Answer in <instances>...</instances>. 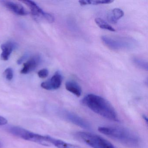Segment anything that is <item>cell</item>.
<instances>
[{"label":"cell","mask_w":148,"mask_h":148,"mask_svg":"<svg viewBox=\"0 0 148 148\" xmlns=\"http://www.w3.org/2000/svg\"><path fill=\"white\" fill-rule=\"evenodd\" d=\"M84 105L101 116L117 122L118 117L113 106L105 99L94 94L86 95L82 100Z\"/></svg>","instance_id":"obj_1"},{"label":"cell","mask_w":148,"mask_h":148,"mask_svg":"<svg viewBox=\"0 0 148 148\" xmlns=\"http://www.w3.org/2000/svg\"><path fill=\"white\" fill-rule=\"evenodd\" d=\"M98 131L104 135L131 148H138L141 144V140L138 136L125 128L103 126L99 127Z\"/></svg>","instance_id":"obj_2"},{"label":"cell","mask_w":148,"mask_h":148,"mask_svg":"<svg viewBox=\"0 0 148 148\" xmlns=\"http://www.w3.org/2000/svg\"><path fill=\"white\" fill-rule=\"evenodd\" d=\"M78 140L92 148H115L110 142L99 135L86 132H78L75 133Z\"/></svg>","instance_id":"obj_3"},{"label":"cell","mask_w":148,"mask_h":148,"mask_svg":"<svg viewBox=\"0 0 148 148\" xmlns=\"http://www.w3.org/2000/svg\"><path fill=\"white\" fill-rule=\"evenodd\" d=\"M8 130L11 134L22 139L32 141L46 146L49 145L47 141L46 136H42L40 134L34 133L18 126H9Z\"/></svg>","instance_id":"obj_4"},{"label":"cell","mask_w":148,"mask_h":148,"mask_svg":"<svg viewBox=\"0 0 148 148\" xmlns=\"http://www.w3.org/2000/svg\"><path fill=\"white\" fill-rule=\"evenodd\" d=\"M59 116L64 119L85 130H90L91 126L89 122L71 112L66 110H59Z\"/></svg>","instance_id":"obj_5"},{"label":"cell","mask_w":148,"mask_h":148,"mask_svg":"<svg viewBox=\"0 0 148 148\" xmlns=\"http://www.w3.org/2000/svg\"><path fill=\"white\" fill-rule=\"evenodd\" d=\"M103 43L110 49L114 51L123 50L130 48V40L125 38H114L107 36H102L101 38Z\"/></svg>","instance_id":"obj_6"},{"label":"cell","mask_w":148,"mask_h":148,"mask_svg":"<svg viewBox=\"0 0 148 148\" xmlns=\"http://www.w3.org/2000/svg\"><path fill=\"white\" fill-rule=\"evenodd\" d=\"M22 2H24L29 7L33 16L44 19L50 23H53L54 21V17L52 14L44 12L34 1L27 0L22 1Z\"/></svg>","instance_id":"obj_7"},{"label":"cell","mask_w":148,"mask_h":148,"mask_svg":"<svg viewBox=\"0 0 148 148\" xmlns=\"http://www.w3.org/2000/svg\"><path fill=\"white\" fill-rule=\"evenodd\" d=\"M63 77L59 71H57L50 79L41 83V86L43 89L48 90H57L60 87Z\"/></svg>","instance_id":"obj_8"},{"label":"cell","mask_w":148,"mask_h":148,"mask_svg":"<svg viewBox=\"0 0 148 148\" xmlns=\"http://www.w3.org/2000/svg\"><path fill=\"white\" fill-rule=\"evenodd\" d=\"M2 5L8 9L18 15L25 16L28 14L27 11L22 5L9 1H1Z\"/></svg>","instance_id":"obj_9"},{"label":"cell","mask_w":148,"mask_h":148,"mask_svg":"<svg viewBox=\"0 0 148 148\" xmlns=\"http://www.w3.org/2000/svg\"><path fill=\"white\" fill-rule=\"evenodd\" d=\"M41 58L39 55H35L32 57L27 62L24 63L23 69L21 73L27 74L34 71L41 62Z\"/></svg>","instance_id":"obj_10"},{"label":"cell","mask_w":148,"mask_h":148,"mask_svg":"<svg viewBox=\"0 0 148 148\" xmlns=\"http://www.w3.org/2000/svg\"><path fill=\"white\" fill-rule=\"evenodd\" d=\"M46 136L47 142L49 145L50 144L53 145L58 148H81V147L77 145L66 143L62 140L52 137L50 136Z\"/></svg>","instance_id":"obj_11"},{"label":"cell","mask_w":148,"mask_h":148,"mask_svg":"<svg viewBox=\"0 0 148 148\" xmlns=\"http://www.w3.org/2000/svg\"><path fill=\"white\" fill-rule=\"evenodd\" d=\"M15 47V44L11 41H8L2 44L1 45L2 50V53L1 55V59L5 61L8 60Z\"/></svg>","instance_id":"obj_12"},{"label":"cell","mask_w":148,"mask_h":148,"mask_svg":"<svg viewBox=\"0 0 148 148\" xmlns=\"http://www.w3.org/2000/svg\"><path fill=\"white\" fill-rule=\"evenodd\" d=\"M124 12L119 8H114L111 10L107 14V20L112 24H116L118 21L123 16Z\"/></svg>","instance_id":"obj_13"},{"label":"cell","mask_w":148,"mask_h":148,"mask_svg":"<svg viewBox=\"0 0 148 148\" xmlns=\"http://www.w3.org/2000/svg\"><path fill=\"white\" fill-rule=\"evenodd\" d=\"M66 89L77 97H79L82 93V90L79 85L73 80H69L66 83Z\"/></svg>","instance_id":"obj_14"},{"label":"cell","mask_w":148,"mask_h":148,"mask_svg":"<svg viewBox=\"0 0 148 148\" xmlns=\"http://www.w3.org/2000/svg\"><path fill=\"white\" fill-rule=\"evenodd\" d=\"M113 1L112 0H81L79 1V4L81 6L87 5H99L103 4H109L112 3Z\"/></svg>","instance_id":"obj_15"},{"label":"cell","mask_w":148,"mask_h":148,"mask_svg":"<svg viewBox=\"0 0 148 148\" xmlns=\"http://www.w3.org/2000/svg\"><path fill=\"white\" fill-rule=\"evenodd\" d=\"M95 21L98 26L101 29L108 30L111 32H114L116 31L115 29L110 24H108L105 21L100 18H97L95 19Z\"/></svg>","instance_id":"obj_16"},{"label":"cell","mask_w":148,"mask_h":148,"mask_svg":"<svg viewBox=\"0 0 148 148\" xmlns=\"http://www.w3.org/2000/svg\"><path fill=\"white\" fill-rule=\"evenodd\" d=\"M134 65L141 69L148 71V63L146 60L139 58H134L132 59Z\"/></svg>","instance_id":"obj_17"},{"label":"cell","mask_w":148,"mask_h":148,"mask_svg":"<svg viewBox=\"0 0 148 148\" xmlns=\"http://www.w3.org/2000/svg\"><path fill=\"white\" fill-rule=\"evenodd\" d=\"M4 74L6 78L8 80H12L14 76V72L12 69L11 68H7L4 72Z\"/></svg>","instance_id":"obj_18"},{"label":"cell","mask_w":148,"mask_h":148,"mask_svg":"<svg viewBox=\"0 0 148 148\" xmlns=\"http://www.w3.org/2000/svg\"><path fill=\"white\" fill-rule=\"evenodd\" d=\"M38 76L41 78H45L49 74V71L47 69H43L38 72Z\"/></svg>","instance_id":"obj_19"},{"label":"cell","mask_w":148,"mask_h":148,"mask_svg":"<svg viewBox=\"0 0 148 148\" xmlns=\"http://www.w3.org/2000/svg\"><path fill=\"white\" fill-rule=\"evenodd\" d=\"M27 57H28V55L27 54H25V55H23L22 57H21L18 61H17V64H18L20 65L22 64L23 62L25 61L26 59H27Z\"/></svg>","instance_id":"obj_20"},{"label":"cell","mask_w":148,"mask_h":148,"mask_svg":"<svg viewBox=\"0 0 148 148\" xmlns=\"http://www.w3.org/2000/svg\"><path fill=\"white\" fill-rule=\"evenodd\" d=\"M7 123V120L4 117L0 116V125H5Z\"/></svg>","instance_id":"obj_21"},{"label":"cell","mask_w":148,"mask_h":148,"mask_svg":"<svg viewBox=\"0 0 148 148\" xmlns=\"http://www.w3.org/2000/svg\"><path fill=\"white\" fill-rule=\"evenodd\" d=\"M143 118L145 120V122H146V123L148 124V119H147V116H145V115H144V116H143Z\"/></svg>","instance_id":"obj_22"}]
</instances>
